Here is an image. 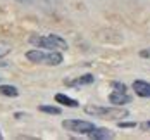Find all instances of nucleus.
<instances>
[{
  "mask_svg": "<svg viewBox=\"0 0 150 140\" xmlns=\"http://www.w3.org/2000/svg\"><path fill=\"white\" fill-rule=\"evenodd\" d=\"M26 59L35 64H47V66H59L64 61L62 54L57 50H42V48H33L26 52Z\"/></svg>",
  "mask_w": 150,
  "mask_h": 140,
  "instance_id": "f257e3e1",
  "label": "nucleus"
},
{
  "mask_svg": "<svg viewBox=\"0 0 150 140\" xmlns=\"http://www.w3.org/2000/svg\"><path fill=\"white\" fill-rule=\"evenodd\" d=\"M30 43L36 47V48H47V50H54V48H67V42L64 38H60L59 35H35L30 38Z\"/></svg>",
  "mask_w": 150,
  "mask_h": 140,
  "instance_id": "f03ea898",
  "label": "nucleus"
},
{
  "mask_svg": "<svg viewBox=\"0 0 150 140\" xmlns=\"http://www.w3.org/2000/svg\"><path fill=\"white\" fill-rule=\"evenodd\" d=\"M86 114L97 116V118H107V119H117V118H124L128 116V112L124 109L117 107H97V106H86L85 107Z\"/></svg>",
  "mask_w": 150,
  "mask_h": 140,
  "instance_id": "7ed1b4c3",
  "label": "nucleus"
},
{
  "mask_svg": "<svg viewBox=\"0 0 150 140\" xmlns=\"http://www.w3.org/2000/svg\"><path fill=\"white\" fill-rule=\"evenodd\" d=\"M62 126L67 131H73V133H78V135H88L91 130L95 128L93 123L81 121V119H66V121H62Z\"/></svg>",
  "mask_w": 150,
  "mask_h": 140,
  "instance_id": "20e7f679",
  "label": "nucleus"
},
{
  "mask_svg": "<svg viewBox=\"0 0 150 140\" xmlns=\"http://www.w3.org/2000/svg\"><path fill=\"white\" fill-rule=\"evenodd\" d=\"M109 102L114 104V106H124V104H129V102H131V97L126 92H117V90H114V92L109 95Z\"/></svg>",
  "mask_w": 150,
  "mask_h": 140,
  "instance_id": "39448f33",
  "label": "nucleus"
},
{
  "mask_svg": "<svg viewBox=\"0 0 150 140\" xmlns=\"http://www.w3.org/2000/svg\"><path fill=\"white\" fill-rule=\"evenodd\" d=\"M133 90L140 97H150V83L143 81V80H136V81H133Z\"/></svg>",
  "mask_w": 150,
  "mask_h": 140,
  "instance_id": "423d86ee",
  "label": "nucleus"
},
{
  "mask_svg": "<svg viewBox=\"0 0 150 140\" xmlns=\"http://www.w3.org/2000/svg\"><path fill=\"white\" fill-rule=\"evenodd\" d=\"M88 137L95 140H107V139H114V133L107 128H93L88 133Z\"/></svg>",
  "mask_w": 150,
  "mask_h": 140,
  "instance_id": "0eeeda50",
  "label": "nucleus"
},
{
  "mask_svg": "<svg viewBox=\"0 0 150 140\" xmlns=\"http://www.w3.org/2000/svg\"><path fill=\"white\" fill-rule=\"evenodd\" d=\"M55 100H57L59 104H62V106H67V107H78V106H79L78 100L67 97V95H62V93H57V95H55Z\"/></svg>",
  "mask_w": 150,
  "mask_h": 140,
  "instance_id": "6e6552de",
  "label": "nucleus"
},
{
  "mask_svg": "<svg viewBox=\"0 0 150 140\" xmlns=\"http://www.w3.org/2000/svg\"><path fill=\"white\" fill-rule=\"evenodd\" d=\"M0 93L5 95V97H17L19 90L16 87H12V85H0Z\"/></svg>",
  "mask_w": 150,
  "mask_h": 140,
  "instance_id": "1a4fd4ad",
  "label": "nucleus"
},
{
  "mask_svg": "<svg viewBox=\"0 0 150 140\" xmlns=\"http://www.w3.org/2000/svg\"><path fill=\"white\" fill-rule=\"evenodd\" d=\"M67 85H71V87H78V85H90V83H93V76L91 75H85V76L78 78V80H74V81H66Z\"/></svg>",
  "mask_w": 150,
  "mask_h": 140,
  "instance_id": "9d476101",
  "label": "nucleus"
},
{
  "mask_svg": "<svg viewBox=\"0 0 150 140\" xmlns=\"http://www.w3.org/2000/svg\"><path fill=\"white\" fill-rule=\"evenodd\" d=\"M40 111L47 112V114H60V109L55 106H40Z\"/></svg>",
  "mask_w": 150,
  "mask_h": 140,
  "instance_id": "9b49d317",
  "label": "nucleus"
},
{
  "mask_svg": "<svg viewBox=\"0 0 150 140\" xmlns=\"http://www.w3.org/2000/svg\"><path fill=\"white\" fill-rule=\"evenodd\" d=\"M112 87H114L117 92H126V85H122V83H117V81H114V83H112Z\"/></svg>",
  "mask_w": 150,
  "mask_h": 140,
  "instance_id": "f8f14e48",
  "label": "nucleus"
},
{
  "mask_svg": "<svg viewBox=\"0 0 150 140\" xmlns=\"http://www.w3.org/2000/svg\"><path fill=\"white\" fill-rule=\"evenodd\" d=\"M9 50H11V48H9L7 45H0V59H2V57H5V55L9 54Z\"/></svg>",
  "mask_w": 150,
  "mask_h": 140,
  "instance_id": "ddd939ff",
  "label": "nucleus"
},
{
  "mask_svg": "<svg viewBox=\"0 0 150 140\" xmlns=\"http://www.w3.org/2000/svg\"><path fill=\"white\" fill-rule=\"evenodd\" d=\"M140 128L143 130V131H150V121H145V123L140 124Z\"/></svg>",
  "mask_w": 150,
  "mask_h": 140,
  "instance_id": "4468645a",
  "label": "nucleus"
},
{
  "mask_svg": "<svg viewBox=\"0 0 150 140\" xmlns=\"http://www.w3.org/2000/svg\"><path fill=\"white\" fill-rule=\"evenodd\" d=\"M140 55H142V57H149L150 59V47L149 48H143V50L140 52Z\"/></svg>",
  "mask_w": 150,
  "mask_h": 140,
  "instance_id": "2eb2a0df",
  "label": "nucleus"
},
{
  "mask_svg": "<svg viewBox=\"0 0 150 140\" xmlns=\"http://www.w3.org/2000/svg\"><path fill=\"white\" fill-rule=\"evenodd\" d=\"M19 2H30V0H19Z\"/></svg>",
  "mask_w": 150,
  "mask_h": 140,
  "instance_id": "dca6fc26",
  "label": "nucleus"
},
{
  "mask_svg": "<svg viewBox=\"0 0 150 140\" xmlns=\"http://www.w3.org/2000/svg\"><path fill=\"white\" fill-rule=\"evenodd\" d=\"M0 139H2V133H0Z\"/></svg>",
  "mask_w": 150,
  "mask_h": 140,
  "instance_id": "f3484780",
  "label": "nucleus"
}]
</instances>
